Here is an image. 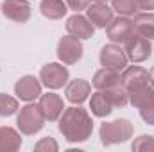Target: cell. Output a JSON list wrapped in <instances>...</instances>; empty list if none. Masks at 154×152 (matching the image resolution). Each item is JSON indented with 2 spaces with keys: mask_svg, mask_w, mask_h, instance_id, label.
I'll return each instance as SVG.
<instances>
[{
  "mask_svg": "<svg viewBox=\"0 0 154 152\" xmlns=\"http://www.w3.org/2000/svg\"><path fill=\"white\" fill-rule=\"evenodd\" d=\"M57 129L68 143L86 141L93 132V120L81 106L66 108L57 118Z\"/></svg>",
  "mask_w": 154,
  "mask_h": 152,
  "instance_id": "cell-1",
  "label": "cell"
},
{
  "mask_svg": "<svg viewBox=\"0 0 154 152\" xmlns=\"http://www.w3.org/2000/svg\"><path fill=\"white\" fill-rule=\"evenodd\" d=\"M99 136L104 147L124 143L133 138V123L127 118H116L113 122H104L99 129Z\"/></svg>",
  "mask_w": 154,
  "mask_h": 152,
  "instance_id": "cell-2",
  "label": "cell"
},
{
  "mask_svg": "<svg viewBox=\"0 0 154 152\" xmlns=\"http://www.w3.org/2000/svg\"><path fill=\"white\" fill-rule=\"evenodd\" d=\"M16 125L20 132L25 136H32L39 132L45 125V114L41 111L39 104L27 102L23 108H20V113L16 116Z\"/></svg>",
  "mask_w": 154,
  "mask_h": 152,
  "instance_id": "cell-3",
  "label": "cell"
},
{
  "mask_svg": "<svg viewBox=\"0 0 154 152\" xmlns=\"http://www.w3.org/2000/svg\"><path fill=\"white\" fill-rule=\"evenodd\" d=\"M124 52H125V56H127L129 61H133V63H143L152 54V43H151V39L143 38V36H140V34L134 32L131 38L124 43Z\"/></svg>",
  "mask_w": 154,
  "mask_h": 152,
  "instance_id": "cell-4",
  "label": "cell"
},
{
  "mask_svg": "<svg viewBox=\"0 0 154 152\" xmlns=\"http://www.w3.org/2000/svg\"><path fill=\"white\" fill-rule=\"evenodd\" d=\"M68 77H70L68 68L63 66L61 63H48V65L41 66V70H39V81L48 90L63 88L68 82Z\"/></svg>",
  "mask_w": 154,
  "mask_h": 152,
  "instance_id": "cell-5",
  "label": "cell"
},
{
  "mask_svg": "<svg viewBox=\"0 0 154 152\" xmlns=\"http://www.w3.org/2000/svg\"><path fill=\"white\" fill-rule=\"evenodd\" d=\"M82 43L81 39L68 34V36H63L57 43V57L63 65H75L81 61L82 57Z\"/></svg>",
  "mask_w": 154,
  "mask_h": 152,
  "instance_id": "cell-6",
  "label": "cell"
},
{
  "mask_svg": "<svg viewBox=\"0 0 154 152\" xmlns=\"http://www.w3.org/2000/svg\"><path fill=\"white\" fill-rule=\"evenodd\" d=\"M99 61L104 68H111V70H116V72H122L129 59L124 52V48L118 45V43H109V45H104L100 48V54H99Z\"/></svg>",
  "mask_w": 154,
  "mask_h": 152,
  "instance_id": "cell-7",
  "label": "cell"
},
{
  "mask_svg": "<svg viewBox=\"0 0 154 152\" xmlns=\"http://www.w3.org/2000/svg\"><path fill=\"white\" fill-rule=\"evenodd\" d=\"M108 38L111 43H125L127 39L134 34V22L129 16H118L109 22V25L106 27Z\"/></svg>",
  "mask_w": 154,
  "mask_h": 152,
  "instance_id": "cell-8",
  "label": "cell"
},
{
  "mask_svg": "<svg viewBox=\"0 0 154 152\" xmlns=\"http://www.w3.org/2000/svg\"><path fill=\"white\" fill-rule=\"evenodd\" d=\"M149 72L142 66H125L122 70V86L127 90V93L138 91L145 86H149Z\"/></svg>",
  "mask_w": 154,
  "mask_h": 152,
  "instance_id": "cell-9",
  "label": "cell"
},
{
  "mask_svg": "<svg viewBox=\"0 0 154 152\" xmlns=\"http://www.w3.org/2000/svg\"><path fill=\"white\" fill-rule=\"evenodd\" d=\"M2 14L16 23H25L32 14V7L29 0H4Z\"/></svg>",
  "mask_w": 154,
  "mask_h": 152,
  "instance_id": "cell-10",
  "label": "cell"
},
{
  "mask_svg": "<svg viewBox=\"0 0 154 152\" xmlns=\"http://www.w3.org/2000/svg\"><path fill=\"white\" fill-rule=\"evenodd\" d=\"M66 32L75 36L79 39H90L93 38L95 34V25L88 20V16H82V14H72L68 20H66Z\"/></svg>",
  "mask_w": 154,
  "mask_h": 152,
  "instance_id": "cell-11",
  "label": "cell"
},
{
  "mask_svg": "<svg viewBox=\"0 0 154 152\" xmlns=\"http://www.w3.org/2000/svg\"><path fill=\"white\" fill-rule=\"evenodd\" d=\"M14 93L23 102H32L41 95V82L34 75H23L14 84Z\"/></svg>",
  "mask_w": 154,
  "mask_h": 152,
  "instance_id": "cell-12",
  "label": "cell"
},
{
  "mask_svg": "<svg viewBox=\"0 0 154 152\" xmlns=\"http://www.w3.org/2000/svg\"><path fill=\"white\" fill-rule=\"evenodd\" d=\"M39 108L45 114V120L48 122H56L61 113L65 111V104H63V99L56 93H45V95H39Z\"/></svg>",
  "mask_w": 154,
  "mask_h": 152,
  "instance_id": "cell-13",
  "label": "cell"
},
{
  "mask_svg": "<svg viewBox=\"0 0 154 152\" xmlns=\"http://www.w3.org/2000/svg\"><path fill=\"white\" fill-rule=\"evenodd\" d=\"M86 16L88 20L95 25V29H106L109 25V22L113 20V7H109L108 4H91L86 9Z\"/></svg>",
  "mask_w": 154,
  "mask_h": 152,
  "instance_id": "cell-14",
  "label": "cell"
},
{
  "mask_svg": "<svg viewBox=\"0 0 154 152\" xmlns=\"http://www.w3.org/2000/svg\"><path fill=\"white\" fill-rule=\"evenodd\" d=\"M91 93V84L84 79H74L66 84V90H65V95L66 99L72 102V104H77L81 106L84 100H88Z\"/></svg>",
  "mask_w": 154,
  "mask_h": 152,
  "instance_id": "cell-15",
  "label": "cell"
},
{
  "mask_svg": "<svg viewBox=\"0 0 154 152\" xmlns=\"http://www.w3.org/2000/svg\"><path fill=\"white\" fill-rule=\"evenodd\" d=\"M91 84H93L95 90L104 91V90H109V88L120 86V84H122V75H120V72H116V70L104 68V66H102L99 72H95Z\"/></svg>",
  "mask_w": 154,
  "mask_h": 152,
  "instance_id": "cell-16",
  "label": "cell"
},
{
  "mask_svg": "<svg viewBox=\"0 0 154 152\" xmlns=\"http://www.w3.org/2000/svg\"><path fill=\"white\" fill-rule=\"evenodd\" d=\"M134 32L143 36V38L154 39V13L143 11V13H136L134 14Z\"/></svg>",
  "mask_w": 154,
  "mask_h": 152,
  "instance_id": "cell-17",
  "label": "cell"
},
{
  "mask_svg": "<svg viewBox=\"0 0 154 152\" xmlns=\"http://www.w3.org/2000/svg\"><path fill=\"white\" fill-rule=\"evenodd\" d=\"M22 147V136L13 127H0V152H16Z\"/></svg>",
  "mask_w": 154,
  "mask_h": 152,
  "instance_id": "cell-18",
  "label": "cell"
},
{
  "mask_svg": "<svg viewBox=\"0 0 154 152\" xmlns=\"http://www.w3.org/2000/svg\"><path fill=\"white\" fill-rule=\"evenodd\" d=\"M39 11L48 20H61L68 13V5L63 0H43L39 4Z\"/></svg>",
  "mask_w": 154,
  "mask_h": 152,
  "instance_id": "cell-19",
  "label": "cell"
},
{
  "mask_svg": "<svg viewBox=\"0 0 154 152\" xmlns=\"http://www.w3.org/2000/svg\"><path fill=\"white\" fill-rule=\"evenodd\" d=\"M90 109H91V113L95 114V116L104 118V116H109V114H111L113 106L109 104V100H108V97L104 95V91L97 90V91L91 95V99H90Z\"/></svg>",
  "mask_w": 154,
  "mask_h": 152,
  "instance_id": "cell-20",
  "label": "cell"
},
{
  "mask_svg": "<svg viewBox=\"0 0 154 152\" xmlns=\"http://www.w3.org/2000/svg\"><path fill=\"white\" fill-rule=\"evenodd\" d=\"M104 95L108 97V100H109V104L113 106V109L115 108H125L127 104H129V93H127V90L120 84V86H115V88H109V90H104Z\"/></svg>",
  "mask_w": 154,
  "mask_h": 152,
  "instance_id": "cell-21",
  "label": "cell"
},
{
  "mask_svg": "<svg viewBox=\"0 0 154 152\" xmlns=\"http://www.w3.org/2000/svg\"><path fill=\"white\" fill-rule=\"evenodd\" d=\"M154 99V88L149 84V86H145V88H142V90H138V91H133V93H129V104L133 106V108H136V109H140L142 106H145L149 100H152Z\"/></svg>",
  "mask_w": 154,
  "mask_h": 152,
  "instance_id": "cell-22",
  "label": "cell"
},
{
  "mask_svg": "<svg viewBox=\"0 0 154 152\" xmlns=\"http://www.w3.org/2000/svg\"><path fill=\"white\" fill-rule=\"evenodd\" d=\"M113 11L122 16H134L140 9L136 0H113Z\"/></svg>",
  "mask_w": 154,
  "mask_h": 152,
  "instance_id": "cell-23",
  "label": "cell"
},
{
  "mask_svg": "<svg viewBox=\"0 0 154 152\" xmlns=\"http://www.w3.org/2000/svg\"><path fill=\"white\" fill-rule=\"evenodd\" d=\"M18 111V100L11 95L0 93V116H13Z\"/></svg>",
  "mask_w": 154,
  "mask_h": 152,
  "instance_id": "cell-24",
  "label": "cell"
},
{
  "mask_svg": "<svg viewBox=\"0 0 154 152\" xmlns=\"http://www.w3.org/2000/svg\"><path fill=\"white\" fill-rule=\"evenodd\" d=\"M131 149L134 152H154V136H151V134H140L131 143Z\"/></svg>",
  "mask_w": 154,
  "mask_h": 152,
  "instance_id": "cell-25",
  "label": "cell"
},
{
  "mask_svg": "<svg viewBox=\"0 0 154 152\" xmlns=\"http://www.w3.org/2000/svg\"><path fill=\"white\" fill-rule=\"evenodd\" d=\"M57 149H59V145H57V141L52 136L41 138L38 143L34 145V150L36 152H57Z\"/></svg>",
  "mask_w": 154,
  "mask_h": 152,
  "instance_id": "cell-26",
  "label": "cell"
},
{
  "mask_svg": "<svg viewBox=\"0 0 154 152\" xmlns=\"http://www.w3.org/2000/svg\"><path fill=\"white\" fill-rule=\"evenodd\" d=\"M140 116L143 118V122H145V123L154 125V99H152V100H149L145 106H142V108H140Z\"/></svg>",
  "mask_w": 154,
  "mask_h": 152,
  "instance_id": "cell-27",
  "label": "cell"
},
{
  "mask_svg": "<svg viewBox=\"0 0 154 152\" xmlns=\"http://www.w3.org/2000/svg\"><path fill=\"white\" fill-rule=\"evenodd\" d=\"M91 0H66V5L68 9L75 11V13H81V11H86L88 5H90Z\"/></svg>",
  "mask_w": 154,
  "mask_h": 152,
  "instance_id": "cell-28",
  "label": "cell"
},
{
  "mask_svg": "<svg viewBox=\"0 0 154 152\" xmlns=\"http://www.w3.org/2000/svg\"><path fill=\"white\" fill-rule=\"evenodd\" d=\"M136 2H138V9L149 11V13L154 11V0H136Z\"/></svg>",
  "mask_w": 154,
  "mask_h": 152,
  "instance_id": "cell-29",
  "label": "cell"
},
{
  "mask_svg": "<svg viewBox=\"0 0 154 152\" xmlns=\"http://www.w3.org/2000/svg\"><path fill=\"white\" fill-rule=\"evenodd\" d=\"M149 82H151V86L154 88V66L151 68V72H149Z\"/></svg>",
  "mask_w": 154,
  "mask_h": 152,
  "instance_id": "cell-30",
  "label": "cell"
},
{
  "mask_svg": "<svg viewBox=\"0 0 154 152\" xmlns=\"http://www.w3.org/2000/svg\"><path fill=\"white\" fill-rule=\"evenodd\" d=\"M93 2H99V4H106L108 0H93Z\"/></svg>",
  "mask_w": 154,
  "mask_h": 152,
  "instance_id": "cell-31",
  "label": "cell"
}]
</instances>
